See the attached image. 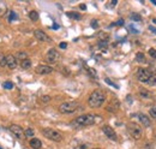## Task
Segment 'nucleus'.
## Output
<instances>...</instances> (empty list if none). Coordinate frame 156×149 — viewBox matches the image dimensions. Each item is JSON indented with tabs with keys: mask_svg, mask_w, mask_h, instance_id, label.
I'll return each instance as SVG.
<instances>
[{
	"mask_svg": "<svg viewBox=\"0 0 156 149\" xmlns=\"http://www.w3.org/2000/svg\"><path fill=\"white\" fill-rule=\"evenodd\" d=\"M106 101V94L102 91V90H94L89 99H88V105L91 107V108H98L101 107L103 102Z\"/></svg>",
	"mask_w": 156,
	"mask_h": 149,
	"instance_id": "f257e3e1",
	"label": "nucleus"
},
{
	"mask_svg": "<svg viewBox=\"0 0 156 149\" xmlns=\"http://www.w3.org/2000/svg\"><path fill=\"white\" fill-rule=\"evenodd\" d=\"M95 124V114H83L77 117L76 119L71 121V126L73 128H83V126H90Z\"/></svg>",
	"mask_w": 156,
	"mask_h": 149,
	"instance_id": "f03ea898",
	"label": "nucleus"
},
{
	"mask_svg": "<svg viewBox=\"0 0 156 149\" xmlns=\"http://www.w3.org/2000/svg\"><path fill=\"white\" fill-rule=\"evenodd\" d=\"M78 106L79 105L77 101H66V102H62L59 106V111L64 114H70V113H73L74 111H77Z\"/></svg>",
	"mask_w": 156,
	"mask_h": 149,
	"instance_id": "7ed1b4c3",
	"label": "nucleus"
},
{
	"mask_svg": "<svg viewBox=\"0 0 156 149\" xmlns=\"http://www.w3.org/2000/svg\"><path fill=\"white\" fill-rule=\"evenodd\" d=\"M42 134L43 136H45L46 138L51 140V141H54V142H60L61 141V134L59 131H57V130L54 129H51V128H45L42 129Z\"/></svg>",
	"mask_w": 156,
	"mask_h": 149,
	"instance_id": "20e7f679",
	"label": "nucleus"
},
{
	"mask_svg": "<svg viewBox=\"0 0 156 149\" xmlns=\"http://www.w3.org/2000/svg\"><path fill=\"white\" fill-rule=\"evenodd\" d=\"M129 134L131 135V137L135 138V140H141L142 138V135H143V130L141 128V125L136 123H130L129 124Z\"/></svg>",
	"mask_w": 156,
	"mask_h": 149,
	"instance_id": "39448f33",
	"label": "nucleus"
},
{
	"mask_svg": "<svg viewBox=\"0 0 156 149\" xmlns=\"http://www.w3.org/2000/svg\"><path fill=\"white\" fill-rule=\"evenodd\" d=\"M151 77H153V74L148 69H139L137 71V78H138V81L142 83H148V81Z\"/></svg>",
	"mask_w": 156,
	"mask_h": 149,
	"instance_id": "423d86ee",
	"label": "nucleus"
},
{
	"mask_svg": "<svg viewBox=\"0 0 156 149\" xmlns=\"http://www.w3.org/2000/svg\"><path fill=\"white\" fill-rule=\"evenodd\" d=\"M59 58H60V54H59V52L57 51V49H54V48H51L46 54V60L51 64L57 63V61L59 60Z\"/></svg>",
	"mask_w": 156,
	"mask_h": 149,
	"instance_id": "0eeeda50",
	"label": "nucleus"
},
{
	"mask_svg": "<svg viewBox=\"0 0 156 149\" xmlns=\"http://www.w3.org/2000/svg\"><path fill=\"white\" fill-rule=\"evenodd\" d=\"M35 72L39 73V74H49L53 72V67L49 66V65H37L35 67Z\"/></svg>",
	"mask_w": 156,
	"mask_h": 149,
	"instance_id": "6e6552de",
	"label": "nucleus"
},
{
	"mask_svg": "<svg viewBox=\"0 0 156 149\" xmlns=\"http://www.w3.org/2000/svg\"><path fill=\"white\" fill-rule=\"evenodd\" d=\"M102 131H103V134L107 136L109 140H112V141H116L118 140V136H116L115 131L113 130V128H110L109 125H104L102 128Z\"/></svg>",
	"mask_w": 156,
	"mask_h": 149,
	"instance_id": "1a4fd4ad",
	"label": "nucleus"
},
{
	"mask_svg": "<svg viewBox=\"0 0 156 149\" xmlns=\"http://www.w3.org/2000/svg\"><path fill=\"white\" fill-rule=\"evenodd\" d=\"M10 131L17 138H23V136H24L23 129L19 125H16V124H12V125L10 126Z\"/></svg>",
	"mask_w": 156,
	"mask_h": 149,
	"instance_id": "9d476101",
	"label": "nucleus"
},
{
	"mask_svg": "<svg viewBox=\"0 0 156 149\" xmlns=\"http://www.w3.org/2000/svg\"><path fill=\"white\" fill-rule=\"evenodd\" d=\"M119 108H120V102H119V100H116V99H113V100L109 102L108 106L106 107V109L108 112H112V113H115Z\"/></svg>",
	"mask_w": 156,
	"mask_h": 149,
	"instance_id": "9b49d317",
	"label": "nucleus"
},
{
	"mask_svg": "<svg viewBox=\"0 0 156 149\" xmlns=\"http://www.w3.org/2000/svg\"><path fill=\"white\" fill-rule=\"evenodd\" d=\"M34 35H35V37H36V39L39 40V41H42V42H49V41H51L49 36H48L45 32H42V30H35Z\"/></svg>",
	"mask_w": 156,
	"mask_h": 149,
	"instance_id": "f8f14e48",
	"label": "nucleus"
},
{
	"mask_svg": "<svg viewBox=\"0 0 156 149\" xmlns=\"http://www.w3.org/2000/svg\"><path fill=\"white\" fill-rule=\"evenodd\" d=\"M7 66L10 67L11 70H13V69H16L17 67V58L15 57V55H12V54H10V55H7Z\"/></svg>",
	"mask_w": 156,
	"mask_h": 149,
	"instance_id": "ddd939ff",
	"label": "nucleus"
},
{
	"mask_svg": "<svg viewBox=\"0 0 156 149\" xmlns=\"http://www.w3.org/2000/svg\"><path fill=\"white\" fill-rule=\"evenodd\" d=\"M138 119H139V121H141V124L142 125H144V126H147V128H149L150 126V119H149V117L148 115H145V114H138Z\"/></svg>",
	"mask_w": 156,
	"mask_h": 149,
	"instance_id": "4468645a",
	"label": "nucleus"
},
{
	"mask_svg": "<svg viewBox=\"0 0 156 149\" xmlns=\"http://www.w3.org/2000/svg\"><path fill=\"white\" fill-rule=\"evenodd\" d=\"M29 144H30V147L33 149H40L42 147V142L39 138H33L29 142Z\"/></svg>",
	"mask_w": 156,
	"mask_h": 149,
	"instance_id": "2eb2a0df",
	"label": "nucleus"
},
{
	"mask_svg": "<svg viewBox=\"0 0 156 149\" xmlns=\"http://www.w3.org/2000/svg\"><path fill=\"white\" fill-rule=\"evenodd\" d=\"M138 93H139V96L143 97V99H150L151 97V93L147 89H141Z\"/></svg>",
	"mask_w": 156,
	"mask_h": 149,
	"instance_id": "dca6fc26",
	"label": "nucleus"
},
{
	"mask_svg": "<svg viewBox=\"0 0 156 149\" xmlns=\"http://www.w3.org/2000/svg\"><path fill=\"white\" fill-rule=\"evenodd\" d=\"M66 16L70 17V18H72V19H74V21H79L80 18H82V16H80L78 12H67Z\"/></svg>",
	"mask_w": 156,
	"mask_h": 149,
	"instance_id": "f3484780",
	"label": "nucleus"
},
{
	"mask_svg": "<svg viewBox=\"0 0 156 149\" xmlns=\"http://www.w3.org/2000/svg\"><path fill=\"white\" fill-rule=\"evenodd\" d=\"M21 67L23 70H28L31 67V61L30 59H25V60H22V63H21Z\"/></svg>",
	"mask_w": 156,
	"mask_h": 149,
	"instance_id": "a211bd4d",
	"label": "nucleus"
},
{
	"mask_svg": "<svg viewBox=\"0 0 156 149\" xmlns=\"http://www.w3.org/2000/svg\"><path fill=\"white\" fill-rule=\"evenodd\" d=\"M6 12H7V6H6V3L0 1V17L4 16Z\"/></svg>",
	"mask_w": 156,
	"mask_h": 149,
	"instance_id": "6ab92c4d",
	"label": "nucleus"
},
{
	"mask_svg": "<svg viewBox=\"0 0 156 149\" xmlns=\"http://www.w3.org/2000/svg\"><path fill=\"white\" fill-rule=\"evenodd\" d=\"M29 18L33 22H36V21H39V13H37L36 11H30L29 12Z\"/></svg>",
	"mask_w": 156,
	"mask_h": 149,
	"instance_id": "aec40b11",
	"label": "nucleus"
},
{
	"mask_svg": "<svg viewBox=\"0 0 156 149\" xmlns=\"http://www.w3.org/2000/svg\"><path fill=\"white\" fill-rule=\"evenodd\" d=\"M136 60L138 61V63H145V57H144V54H143L142 52H138L136 54Z\"/></svg>",
	"mask_w": 156,
	"mask_h": 149,
	"instance_id": "412c9836",
	"label": "nucleus"
},
{
	"mask_svg": "<svg viewBox=\"0 0 156 149\" xmlns=\"http://www.w3.org/2000/svg\"><path fill=\"white\" fill-rule=\"evenodd\" d=\"M0 66L1 67L7 66V58H6V55H4L3 53H0Z\"/></svg>",
	"mask_w": 156,
	"mask_h": 149,
	"instance_id": "4be33fe9",
	"label": "nucleus"
},
{
	"mask_svg": "<svg viewBox=\"0 0 156 149\" xmlns=\"http://www.w3.org/2000/svg\"><path fill=\"white\" fill-rule=\"evenodd\" d=\"M16 58H19L22 60H25V59H28V54L25 52H18L17 55H16Z\"/></svg>",
	"mask_w": 156,
	"mask_h": 149,
	"instance_id": "5701e85b",
	"label": "nucleus"
},
{
	"mask_svg": "<svg viewBox=\"0 0 156 149\" xmlns=\"http://www.w3.org/2000/svg\"><path fill=\"white\" fill-rule=\"evenodd\" d=\"M34 135H35V132L33 129H27L25 131H24V136H25V137H33Z\"/></svg>",
	"mask_w": 156,
	"mask_h": 149,
	"instance_id": "b1692460",
	"label": "nucleus"
},
{
	"mask_svg": "<svg viewBox=\"0 0 156 149\" xmlns=\"http://www.w3.org/2000/svg\"><path fill=\"white\" fill-rule=\"evenodd\" d=\"M131 19L135 21V22H139L142 19V17L138 13H131Z\"/></svg>",
	"mask_w": 156,
	"mask_h": 149,
	"instance_id": "393cba45",
	"label": "nucleus"
},
{
	"mask_svg": "<svg viewBox=\"0 0 156 149\" xmlns=\"http://www.w3.org/2000/svg\"><path fill=\"white\" fill-rule=\"evenodd\" d=\"M3 87H4L5 89H12V88H13V83L10 82V81H7V82H4L3 83Z\"/></svg>",
	"mask_w": 156,
	"mask_h": 149,
	"instance_id": "a878e982",
	"label": "nucleus"
},
{
	"mask_svg": "<svg viewBox=\"0 0 156 149\" xmlns=\"http://www.w3.org/2000/svg\"><path fill=\"white\" fill-rule=\"evenodd\" d=\"M17 18V15L13 11H10V16H9V22H12V21H15Z\"/></svg>",
	"mask_w": 156,
	"mask_h": 149,
	"instance_id": "bb28decb",
	"label": "nucleus"
},
{
	"mask_svg": "<svg viewBox=\"0 0 156 149\" xmlns=\"http://www.w3.org/2000/svg\"><path fill=\"white\" fill-rule=\"evenodd\" d=\"M148 84H149V85H151V87H155V85H156V77H155V76H153L148 81Z\"/></svg>",
	"mask_w": 156,
	"mask_h": 149,
	"instance_id": "cd10ccee",
	"label": "nucleus"
},
{
	"mask_svg": "<svg viewBox=\"0 0 156 149\" xmlns=\"http://www.w3.org/2000/svg\"><path fill=\"white\" fill-rule=\"evenodd\" d=\"M149 55L153 58V59H156V49H154V48H151V49H149Z\"/></svg>",
	"mask_w": 156,
	"mask_h": 149,
	"instance_id": "c85d7f7f",
	"label": "nucleus"
},
{
	"mask_svg": "<svg viewBox=\"0 0 156 149\" xmlns=\"http://www.w3.org/2000/svg\"><path fill=\"white\" fill-rule=\"evenodd\" d=\"M40 100H41L42 102H49V101H51V96H48V95H43V96H41V97H40Z\"/></svg>",
	"mask_w": 156,
	"mask_h": 149,
	"instance_id": "c756f323",
	"label": "nucleus"
},
{
	"mask_svg": "<svg viewBox=\"0 0 156 149\" xmlns=\"http://www.w3.org/2000/svg\"><path fill=\"white\" fill-rule=\"evenodd\" d=\"M149 114H150L153 118H156V107H151L150 111H149Z\"/></svg>",
	"mask_w": 156,
	"mask_h": 149,
	"instance_id": "7c9ffc66",
	"label": "nucleus"
},
{
	"mask_svg": "<svg viewBox=\"0 0 156 149\" xmlns=\"http://www.w3.org/2000/svg\"><path fill=\"white\" fill-rule=\"evenodd\" d=\"M98 46L101 47L102 49L107 48V41H100V42H98Z\"/></svg>",
	"mask_w": 156,
	"mask_h": 149,
	"instance_id": "2f4dec72",
	"label": "nucleus"
},
{
	"mask_svg": "<svg viewBox=\"0 0 156 149\" xmlns=\"http://www.w3.org/2000/svg\"><path fill=\"white\" fill-rule=\"evenodd\" d=\"M59 47H60L61 49H65V48L67 47V43H66V42H60V43H59Z\"/></svg>",
	"mask_w": 156,
	"mask_h": 149,
	"instance_id": "473e14b6",
	"label": "nucleus"
},
{
	"mask_svg": "<svg viewBox=\"0 0 156 149\" xmlns=\"http://www.w3.org/2000/svg\"><path fill=\"white\" fill-rule=\"evenodd\" d=\"M106 83H108V84H110V85H113V87H115V88H118V87H116V85H115V84H114L113 82H112V81H109L108 78H106Z\"/></svg>",
	"mask_w": 156,
	"mask_h": 149,
	"instance_id": "72a5a7b5",
	"label": "nucleus"
},
{
	"mask_svg": "<svg viewBox=\"0 0 156 149\" xmlns=\"http://www.w3.org/2000/svg\"><path fill=\"white\" fill-rule=\"evenodd\" d=\"M91 27L92 28H97V21H92L91 22Z\"/></svg>",
	"mask_w": 156,
	"mask_h": 149,
	"instance_id": "f704fd0d",
	"label": "nucleus"
},
{
	"mask_svg": "<svg viewBox=\"0 0 156 149\" xmlns=\"http://www.w3.org/2000/svg\"><path fill=\"white\" fill-rule=\"evenodd\" d=\"M115 24H118V26H123V24H124V21L121 19V21H118Z\"/></svg>",
	"mask_w": 156,
	"mask_h": 149,
	"instance_id": "c9c22d12",
	"label": "nucleus"
},
{
	"mask_svg": "<svg viewBox=\"0 0 156 149\" xmlns=\"http://www.w3.org/2000/svg\"><path fill=\"white\" fill-rule=\"evenodd\" d=\"M79 7L82 9V10H85V9H86V6H85L84 4H80V5H79Z\"/></svg>",
	"mask_w": 156,
	"mask_h": 149,
	"instance_id": "e433bc0d",
	"label": "nucleus"
},
{
	"mask_svg": "<svg viewBox=\"0 0 156 149\" xmlns=\"http://www.w3.org/2000/svg\"><path fill=\"white\" fill-rule=\"evenodd\" d=\"M153 22H154V23L156 24V18H154V19H153Z\"/></svg>",
	"mask_w": 156,
	"mask_h": 149,
	"instance_id": "4c0bfd02",
	"label": "nucleus"
},
{
	"mask_svg": "<svg viewBox=\"0 0 156 149\" xmlns=\"http://www.w3.org/2000/svg\"><path fill=\"white\" fill-rule=\"evenodd\" d=\"M94 149H100V148H94Z\"/></svg>",
	"mask_w": 156,
	"mask_h": 149,
	"instance_id": "58836bf2",
	"label": "nucleus"
}]
</instances>
